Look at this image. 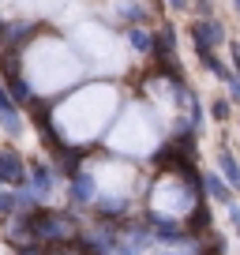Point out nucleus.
<instances>
[{
  "instance_id": "nucleus-1",
  "label": "nucleus",
  "mask_w": 240,
  "mask_h": 255,
  "mask_svg": "<svg viewBox=\"0 0 240 255\" xmlns=\"http://www.w3.org/2000/svg\"><path fill=\"white\" fill-rule=\"evenodd\" d=\"M113 113H117V90L105 83H94V87L79 90L75 98H68L56 109L53 124L68 143H83V139H94L98 131H105Z\"/></svg>"
},
{
  "instance_id": "nucleus-2",
  "label": "nucleus",
  "mask_w": 240,
  "mask_h": 255,
  "mask_svg": "<svg viewBox=\"0 0 240 255\" xmlns=\"http://www.w3.org/2000/svg\"><path fill=\"white\" fill-rule=\"evenodd\" d=\"M75 75H79V60H75V49L64 45V41L41 38V41H34V49L26 53V83H30V90H38V94L64 90Z\"/></svg>"
},
{
  "instance_id": "nucleus-3",
  "label": "nucleus",
  "mask_w": 240,
  "mask_h": 255,
  "mask_svg": "<svg viewBox=\"0 0 240 255\" xmlns=\"http://www.w3.org/2000/svg\"><path fill=\"white\" fill-rule=\"evenodd\" d=\"M158 139H161V117L146 105H131L109 131V150L146 158V154L158 150Z\"/></svg>"
},
{
  "instance_id": "nucleus-4",
  "label": "nucleus",
  "mask_w": 240,
  "mask_h": 255,
  "mask_svg": "<svg viewBox=\"0 0 240 255\" xmlns=\"http://www.w3.org/2000/svg\"><path fill=\"white\" fill-rule=\"evenodd\" d=\"M72 49L83 53V56H90L94 64H105L109 72L124 68V49H120V41L113 38L105 26H94V23L79 26V30L72 34Z\"/></svg>"
},
{
  "instance_id": "nucleus-5",
  "label": "nucleus",
  "mask_w": 240,
  "mask_h": 255,
  "mask_svg": "<svg viewBox=\"0 0 240 255\" xmlns=\"http://www.w3.org/2000/svg\"><path fill=\"white\" fill-rule=\"evenodd\" d=\"M150 207L154 214H165V218H184L188 210L195 207V195L180 176L165 173L158 184H154V195H150Z\"/></svg>"
},
{
  "instance_id": "nucleus-6",
  "label": "nucleus",
  "mask_w": 240,
  "mask_h": 255,
  "mask_svg": "<svg viewBox=\"0 0 240 255\" xmlns=\"http://www.w3.org/2000/svg\"><path fill=\"white\" fill-rule=\"evenodd\" d=\"M26 180V169L19 161L15 150H0V184H23Z\"/></svg>"
},
{
  "instance_id": "nucleus-7",
  "label": "nucleus",
  "mask_w": 240,
  "mask_h": 255,
  "mask_svg": "<svg viewBox=\"0 0 240 255\" xmlns=\"http://www.w3.org/2000/svg\"><path fill=\"white\" fill-rule=\"evenodd\" d=\"M72 199L75 203H94L98 199V184L90 173H75L72 176Z\"/></svg>"
},
{
  "instance_id": "nucleus-8",
  "label": "nucleus",
  "mask_w": 240,
  "mask_h": 255,
  "mask_svg": "<svg viewBox=\"0 0 240 255\" xmlns=\"http://www.w3.org/2000/svg\"><path fill=\"white\" fill-rule=\"evenodd\" d=\"M218 161H222V173H225V184H229V188H237V191H240V161L233 158V150H222V154H218Z\"/></svg>"
},
{
  "instance_id": "nucleus-9",
  "label": "nucleus",
  "mask_w": 240,
  "mask_h": 255,
  "mask_svg": "<svg viewBox=\"0 0 240 255\" xmlns=\"http://www.w3.org/2000/svg\"><path fill=\"white\" fill-rule=\"evenodd\" d=\"M207 188H210V195H214V199L218 203H225V207H229V195H233V191H229V184H222V176H218V173H207Z\"/></svg>"
},
{
  "instance_id": "nucleus-10",
  "label": "nucleus",
  "mask_w": 240,
  "mask_h": 255,
  "mask_svg": "<svg viewBox=\"0 0 240 255\" xmlns=\"http://www.w3.org/2000/svg\"><path fill=\"white\" fill-rule=\"evenodd\" d=\"M53 184H56V176H53V169H34V191H38V195H45L49 199V191H53Z\"/></svg>"
},
{
  "instance_id": "nucleus-11",
  "label": "nucleus",
  "mask_w": 240,
  "mask_h": 255,
  "mask_svg": "<svg viewBox=\"0 0 240 255\" xmlns=\"http://www.w3.org/2000/svg\"><path fill=\"white\" fill-rule=\"evenodd\" d=\"M128 41H131V49H135V53H150V34H146L143 26H131Z\"/></svg>"
},
{
  "instance_id": "nucleus-12",
  "label": "nucleus",
  "mask_w": 240,
  "mask_h": 255,
  "mask_svg": "<svg viewBox=\"0 0 240 255\" xmlns=\"http://www.w3.org/2000/svg\"><path fill=\"white\" fill-rule=\"evenodd\" d=\"M154 255H192V252H188L184 244H165V248H158Z\"/></svg>"
},
{
  "instance_id": "nucleus-13",
  "label": "nucleus",
  "mask_w": 240,
  "mask_h": 255,
  "mask_svg": "<svg viewBox=\"0 0 240 255\" xmlns=\"http://www.w3.org/2000/svg\"><path fill=\"white\" fill-rule=\"evenodd\" d=\"M229 117V102H214V120H225Z\"/></svg>"
},
{
  "instance_id": "nucleus-14",
  "label": "nucleus",
  "mask_w": 240,
  "mask_h": 255,
  "mask_svg": "<svg viewBox=\"0 0 240 255\" xmlns=\"http://www.w3.org/2000/svg\"><path fill=\"white\" fill-rule=\"evenodd\" d=\"M11 109H15V105H11L8 98H4V90H0V117H4V113H11Z\"/></svg>"
}]
</instances>
